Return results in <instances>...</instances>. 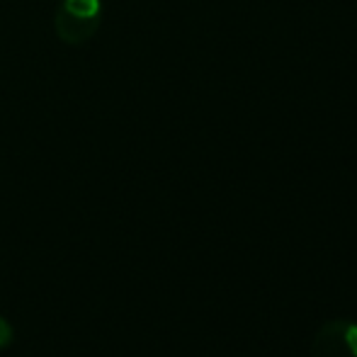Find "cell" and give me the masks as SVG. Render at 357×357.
<instances>
[{"label":"cell","instance_id":"obj_2","mask_svg":"<svg viewBox=\"0 0 357 357\" xmlns=\"http://www.w3.org/2000/svg\"><path fill=\"white\" fill-rule=\"evenodd\" d=\"M66 13L75 15V17H100L102 3L100 0H61V5Z\"/></svg>","mask_w":357,"mask_h":357},{"label":"cell","instance_id":"obj_4","mask_svg":"<svg viewBox=\"0 0 357 357\" xmlns=\"http://www.w3.org/2000/svg\"><path fill=\"white\" fill-rule=\"evenodd\" d=\"M345 340H348L350 350L357 357V326H345Z\"/></svg>","mask_w":357,"mask_h":357},{"label":"cell","instance_id":"obj_1","mask_svg":"<svg viewBox=\"0 0 357 357\" xmlns=\"http://www.w3.org/2000/svg\"><path fill=\"white\" fill-rule=\"evenodd\" d=\"M54 29H56V37L66 44H85L100 32V17H75L59 8L54 15Z\"/></svg>","mask_w":357,"mask_h":357},{"label":"cell","instance_id":"obj_3","mask_svg":"<svg viewBox=\"0 0 357 357\" xmlns=\"http://www.w3.org/2000/svg\"><path fill=\"white\" fill-rule=\"evenodd\" d=\"M13 343V326L0 316V348H8Z\"/></svg>","mask_w":357,"mask_h":357}]
</instances>
